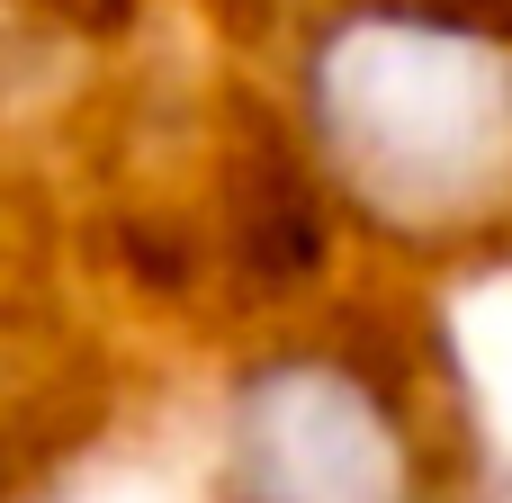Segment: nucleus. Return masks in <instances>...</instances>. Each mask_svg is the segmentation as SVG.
Instances as JSON below:
<instances>
[{"instance_id":"f257e3e1","label":"nucleus","mask_w":512,"mask_h":503,"mask_svg":"<svg viewBox=\"0 0 512 503\" xmlns=\"http://www.w3.org/2000/svg\"><path fill=\"white\" fill-rule=\"evenodd\" d=\"M306 108H315V153L342 171L351 198L387 207L396 225H423L432 189V144L450 153L468 225L477 207L512 198V45L459 9H396V0H351L333 36L306 54Z\"/></svg>"},{"instance_id":"f03ea898","label":"nucleus","mask_w":512,"mask_h":503,"mask_svg":"<svg viewBox=\"0 0 512 503\" xmlns=\"http://www.w3.org/2000/svg\"><path fill=\"white\" fill-rule=\"evenodd\" d=\"M234 495L243 503H414V459L378 387L324 369L315 351L270 360L234 405Z\"/></svg>"}]
</instances>
